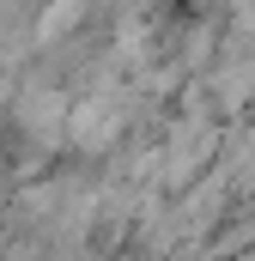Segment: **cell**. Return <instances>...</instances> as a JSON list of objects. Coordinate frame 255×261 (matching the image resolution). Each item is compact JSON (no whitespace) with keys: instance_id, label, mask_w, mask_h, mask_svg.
<instances>
[{"instance_id":"6da1fadb","label":"cell","mask_w":255,"mask_h":261,"mask_svg":"<svg viewBox=\"0 0 255 261\" xmlns=\"http://www.w3.org/2000/svg\"><path fill=\"white\" fill-rule=\"evenodd\" d=\"M122 134V97H85L73 110V140L79 146H104Z\"/></svg>"}]
</instances>
